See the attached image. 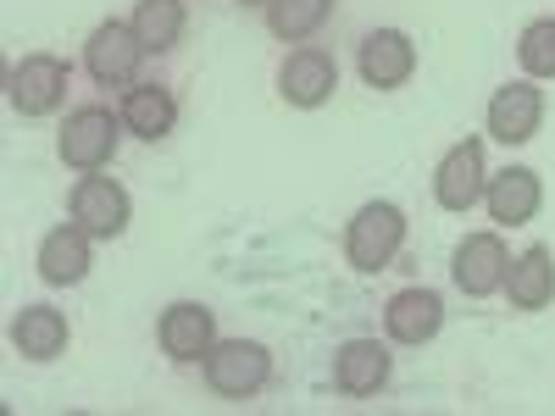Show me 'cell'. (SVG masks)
<instances>
[{
    "mask_svg": "<svg viewBox=\"0 0 555 416\" xmlns=\"http://www.w3.org/2000/svg\"><path fill=\"white\" fill-rule=\"evenodd\" d=\"M261 23L278 44H311L322 28L334 23V0H267Z\"/></svg>",
    "mask_w": 555,
    "mask_h": 416,
    "instance_id": "21",
    "label": "cell"
},
{
    "mask_svg": "<svg viewBox=\"0 0 555 416\" xmlns=\"http://www.w3.org/2000/svg\"><path fill=\"white\" fill-rule=\"evenodd\" d=\"M145 62H151V51L139 44L133 23H122V17L95 23L89 39H83V78L95 89H117V95H122L128 83L145 78Z\"/></svg>",
    "mask_w": 555,
    "mask_h": 416,
    "instance_id": "3",
    "label": "cell"
},
{
    "mask_svg": "<svg viewBox=\"0 0 555 416\" xmlns=\"http://www.w3.org/2000/svg\"><path fill=\"white\" fill-rule=\"evenodd\" d=\"M67 217H73L95 245H112V239L128 234L133 200H128V190H122L117 178H106V172H78L73 195H67Z\"/></svg>",
    "mask_w": 555,
    "mask_h": 416,
    "instance_id": "6",
    "label": "cell"
},
{
    "mask_svg": "<svg viewBox=\"0 0 555 416\" xmlns=\"http://www.w3.org/2000/svg\"><path fill=\"white\" fill-rule=\"evenodd\" d=\"M444 334V295L423 289V284H405L384 300V339L400 350H423Z\"/></svg>",
    "mask_w": 555,
    "mask_h": 416,
    "instance_id": "12",
    "label": "cell"
},
{
    "mask_svg": "<svg viewBox=\"0 0 555 416\" xmlns=\"http://www.w3.org/2000/svg\"><path fill=\"white\" fill-rule=\"evenodd\" d=\"M356 73L366 89H378V95H395L416 78V44L405 28H366L361 44H356Z\"/></svg>",
    "mask_w": 555,
    "mask_h": 416,
    "instance_id": "11",
    "label": "cell"
},
{
    "mask_svg": "<svg viewBox=\"0 0 555 416\" xmlns=\"http://www.w3.org/2000/svg\"><path fill=\"white\" fill-rule=\"evenodd\" d=\"M483 190H489V156H483V139L467 133L434 167V206L450 217H467L473 206H483Z\"/></svg>",
    "mask_w": 555,
    "mask_h": 416,
    "instance_id": "7",
    "label": "cell"
},
{
    "mask_svg": "<svg viewBox=\"0 0 555 416\" xmlns=\"http://www.w3.org/2000/svg\"><path fill=\"white\" fill-rule=\"evenodd\" d=\"M517 67L533 83H550L555 78V17H533L517 34Z\"/></svg>",
    "mask_w": 555,
    "mask_h": 416,
    "instance_id": "22",
    "label": "cell"
},
{
    "mask_svg": "<svg viewBox=\"0 0 555 416\" xmlns=\"http://www.w3.org/2000/svg\"><path fill=\"white\" fill-rule=\"evenodd\" d=\"M339 89V62L328 44H289V56L278 62V101L295 112L328 106Z\"/></svg>",
    "mask_w": 555,
    "mask_h": 416,
    "instance_id": "8",
    "label": "cell"
},
{
    "mask_svg": "<svg viewBox=\"0 0 555 416\" xmlns=\"http://www.w3.org/2000/svg\"><path fill=\"white\" fill-rule=\"evenodd\" d=\"M201 384L217 400L245 405V400L267 394V384H272V350L261 339H245V334L240 339H217L211 355L201 361Z\"/></svg>",
    "mask_w": 555,
    "mask_h": 416,
    "instance_id": "2",
    "label": "cell"
},
{
    "mask_svg": "<svg viewBox=\"0 0 555 416\" xmlns=\"http://www.w3.org/2000/svg\"><path fill=\"white\" fill-rule=\"evenodd\" d=\"M67 344H73L67 311H56V306H23V311L12 316V350H17L23 361L51 366V361L67 355Z\"/></svg>",
    "mask_w": 555,
    "mask_h": 416,
    "instance_id": "18",
    "label": "cell"
},
{
    "mask_svg": "<svg viewBox=\"0 0 555 416\" xmlns=\"http://www.w3.org/2000/svg\"><path fill=\"white\" fill-rule=\"evenodd\" d=\"M217 344V311L206 300H172L156 316V350L172 366H201Z\"/></svg>",
    "mask_w": 555,
    "mask_h": 416,
    "instance_id": "10",
    "label": "cell"
},
{
    "mask_svg": "<svg viewBox=\"0 0 555 416\" xmlns=\"http://www.w3.org/2000/svg\"><path fill=\"white\" fill-rule=\"evenodd\" d=\"M483 128H489V139H500V145H528V139L544 128V89L533 78L500 83L489 95V106H483Z\"/></svg>",
    "mask_w": 555,
    "mask_h": 416,
    "instance_id": "14",
    "label": "cell"
},
{
    "mask_svg": "<svg viewBox=\"0 0 555 416\" xmlns=\"http://www.w3.org/2000/svg\"><path fill=\"white\" fill-rule=\"evenodd\" d=\"M89 266H95V239H89L78 222H56L34 250V272H39L44 289H78L89 277Z\"/></svg>",
    "mask_w": 555,
    "mask_h": 416,
    "instance_id": "15",
    "label": "cell"
},
{
    "mask_svg": "<svg viewBox=\"0 0 555 416\" xmlns=\"http://www.w3.org/2000/svg\"><path fill=\"white\" fill-rule=\"evenodd\" d=\"M117 112H122V128L145 145H162L178 128V89L167 78H139L117 95Z\"/></svg>",
    "mask_w": 555,
    "mask_h": 416,
    "instance_id": "16",
    "label": "cell"
},
{
    "mask_svg": "<svg viewBox=\"0 0 555 416\" xmlns=\"http://www.w3.org/2000/svg\"><path fill=\"white\" fill-rule=\"evenodd\" d=\"M122 112L106 101H83L67 112V122L56 128V156L67 172H106L122 151Z\"/></svg>",
    "mask_w": 555,
    "mask_h": 416,
    "instance_id": "1",
    "label": "cell"
},
{
    "mask_svg": "<svg viewBox=\"0 0 555 416\" xmlns=\"http://www.w3.org/2000/svg\"><path fill=\"white\" fill-rule=\"evenodd\" d=\"M505 306L533 316V311H550L555 306V256L550 245H528L522 256H512V272H505Z\"/></svg>",
    "mask_w": 555,
    "mask_h": 416,
    "instance_id": "19",
    "label": "cell"
},
{
    "mask_svg": "<svg viewBox=\"0 0 555 416\" xmlns=\"http://www.w3.org/2000/svg\"><path fill=\"white\" fill-rule=\"evenodd\" d=\"M505 272H512V250H505L500 227H478L450 256V284L467 300H494L505 289Z\"/></svg>",
    "mask_w": 555,
    "mask_h": 416,
    "instance_id": "9",
    "label": "cell"
},
{
    "mask_svg": "<svg viewBox=\"0 0 555 416\" xmlns=\"http://www.w3.org/2000/svg\"><path fill=\"white\" fill-rule=\"evenodd\" d=\"M328 378L345 400H378L389 384H395V355H389V339H345L334 350V366Z\"/></svg>",
    "mask_w": 555,
    "mask_h": 416,
    "instance_id": "13",
    "label": "cell"
},
{
    "mask_svg": "<svg viewBox=\"0 0 555 416\" xmlns=\"http://www.w3.org/2000/svg\"><path fill=\"white\" fill-rule=\"evenodd\" d=\"M405 211L395 200H366L356 206V217L345 222V261L361 272V277H373L384 272L400 250H405Z\"/></svg>",
    "mask_w": 555,
    "mask_h": 416,
    "instance_id": "4",
    "label": "cell"
},
{
    "mask_svg": "<svg viewBox=\"0 0 555 416\" xmlns=\"http://www.w3.org/2000/svg\"><path fill=\"white\" fill-rule=\"evenodd\" d=\"M240 6H267V0H240Z\"/></svg>",
    "mask_w": 555,
    "mask_h": 416,
    "instance_id": "23",
    "label": "cell"
},
{
    "mask_svg": "<svg viewBox=\"0 0 555 416\" xmlns=\"http://www.w3.org/2000/svg\"><path fill=\"white\" fill-rule=\"evenodd\" d=\"M483 211L494 227H528L544 211V178L533 167H505L489 172V190H483Z\"/></svg>",
    "mask_w": 555,
    "mask_h": 416,
    "instance_id": "17",
    "label": "cell"
},
{
    "mask_svg": "<svg viewBox=\"0 0 555 416\" xmlns=\"http://www.w3.org/2000/svg\"><path fill=\"white\" fill-rule=\"evenodd\" d=\"M67 89H73V62H62L56 51H28L7 73V106L17 117L39 122V117H56L67 106Z\"/></svg>",
    "mask_w": 555,
    "mask_h": 416,
    "instance_id": "5",
    "label": "cell"
},
{
    "mask_svg": "<svg viewBox=\"0 0 555 416\" xmlns=\"http://www.w3.org/2000/svg\"><path fill=\"white\" fill-rule=\"evenodd\" d=\"M133 34L151 56H172L183 34H190V6L183 0H133Z\"/></svg>",
    "mask_w": 555,
    "mask_h": 416,
    "instance_id": "20",
    "label": "cell"
}]
</instances>
